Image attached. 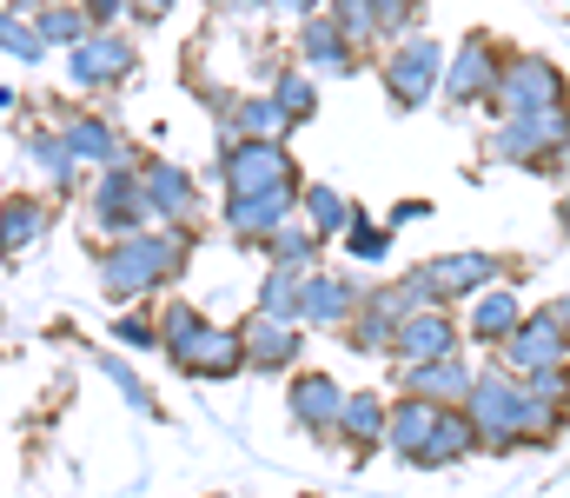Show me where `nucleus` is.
Here are the masks:
<instances>
[{
  "instance_id": "17",
  "label": "nucleus",
  "mask_w": 570,
  "mask_h": 498,
  "mask_svg": "<svg viewBox=\"0 0 570 498\" xmlns=\"http://www.w3.org/2000/svg\"><path fill=\"white\" fill-rule=\"evenodd\" d=\"M239 339H246V372H266V379L292 372L298 352H305L298 326H285V320H273V313H253V320L239 326Z\"/></svg>"
},
{
  "instance_id": "12",
  "label": "nucleus",
  "mask_w": 570,
  "mask_h": 498,
  "mask_svg": "<svg viewBox=\"0 0 570 498\" xmlns=\"http://www.w3.org/2000/svg\"><path fill=\"white\" fill-rule=\"evenodd\" d=\"M498 365H504L511 379H531V372H544V365H570V345L544 313H524V326L498 345Z\"/></svg>"
},
{
  "instance_id": "3",
  "label": "nucleus",
  "mask_w": 570,
  "mask_h": 498,
  "mask_svg": "<svg viewBox=\"0 0 570 498\" xmlns=\"http://www.w3.org/2000/svg\"><path fill=\"white\" fill-rule=\"evenodd\" d=\"M564 100H570V80L558 60H544V53H504V74H498V87H491L484 107L498 120H524V114H551Z\"/></svg>"
},
{
  "instance_id": "18",
  "label": "nucleus",
  "mask_w": 570,
  "mask_h": 498,
  "mask_svg": "<svg viewBox=\"0 0 570 498\" xmlns=\"http://www.w3.org/2000/svg\"><path fill=\"white\" fill-rule=\"evenodd\" d=\"M47 226H53V199H40V193H13V199H0V260L20 266V260L47 240Z\"/></svg>"
},
{
  "instance_id": "1",
  "label": "nucleus",
  "mask_w": 570,
  "mask_h": 498,
  "mask_svg": "<svg viewBox=\"0 0 570 498\" xmlns=\"http://www.w3.org/2000/svg\"><path fill=\"white\" fill-rule=\"evenodd\" d=\"M193 240L186 226H166V233H127L100 253V293L107 300H146L159 286H173V273L186 266Z\"/></svg>"
},
{
  "instance_id": "31",
  "label": "nucleus",
  "mask_w": 570,
  "mask_h": 498,
  "mask_svg": "<svg viewBox=\"0 0 570 498\" xmlns=\"http://www.w3.org/2000/svg\"><path fill=\"white\" fill-rule=\"evenodd\" d=\"M298 306H305V273H292V266H266V280H259V313H273L285 326H298Z\"/></svg>"
},
{
  "instance_id": "38",
  "label": "nucleus",
  "mask_w": 570,
  "mask_h": 498,
  "mask_svg": "<svg viewBox=\"0 0 570 498\" xmlns=\"http://www.w3.org/2000/svg\"><path fill=\"white\" fill-rule=\"evenodd\" d=\"M0 53H13L20 67H33V60L47 53V40L33 33V20H27V13H13V7H0Z\"/></svg>"
},
{
  "instance_id": "32",
  "label": "nucleus",
  "mask_w": 570,
  "mask_h": 498,
  "mask_svg": "<svg viewBox=\"0 0 570 498\" xmlns=\"http://www.w3.org/2000/svg\"><path fill=\"white\" fill-rule=\"evenodd\" d=\"M33 33H40L47 47H80L94 27H87L80 0H53V7H40V13H33Z\"/></svg>"
},
{
  "instance_id": "8",
  "label": "nucleus",
  "mask_w": 570,
  "mask_h": 498,
  "mask_svg": "<svg viewBox=\"0 0 570 498\" xmlns=\"http://www.w3.org/2000/svg\"><path fill=\"white\" fill-rule=\"evenodd\" d=\"M94 219H100V233H114V240L146 233L153 206H146V186H140V166L134 160H114L94 179Z\"/></svg>"
},
{
  "instance_id": "2",
  "label": "nucleus",
  "mask_w": 570,
  "mask_h": 498,
  "mask_svg": "<svg viewBox=\"0 0 570 498\" xmlns=\"http://www.w3.org/2000/svg\"><path fill=\"white\" fill-rule=\"evenodd\" d=\"M464 419L478 426V452H518L524 446V379L504 365H484L464 392Z\"/></svg>"
},
{
  "instance_id": "39",
  "label": "nucleus",
  "mask_w": 570,
  "mask_h": 498,
  "mask_svg": "<svg viewBox=\"0 0 570 498\" xmlns=\"http://www.w3.org/2000/svg\"><path fill=\"white\" fill-rule=\"evenodd\" d=\"M372 20H379V40H405V33H419L425 0H372Z\"/></svg>"
},
{
  "instance_id": "10",
  "label": "nucleus",
  "mask_w": 570,
  "mask_h": 498,
  "mask_svg": "<svg viewBox=\"0 0 570 498\" xmlns=\"http://www.w3.org/2000/svg\"><path fill=\"white\" fill-rule=\"evenodd\" d=\"M134 67H140V53H134V40H127V33H87L80 47H67V80H73V87H87V94L120 87Z\"/></svg>"
},
{
  "instance_id": "6",
  "label": "nucleus",
  "mask_w": 570,
  "mask_h": 498,
  "mask_svg": "<svg viewBox=\"0 0 570 498\" xmlns=\"http://www.w3.org/2000/svg\"><path fill=\"white\" fill-rule=\"evenodd\" d=\"M444 87V47L431 33H405L392 53H385V100L399 114H419L431 94Z\"/></svg>"
},
{
  "instance_id": "9",
  "label": "nucleus",
  "mask_w": 570,
  "mask_h": 498,
  "mask_svg": "<svg viewBox=\"0 0 570 498\" xmlns=\"http://www.w3.org/2000/svg\"><path fill=\"white\" fill-rule=\"evenodd\" d=\"M419 280H425L431 306H444V300H478V293L504 286V260H498V253H444V260H425V266H419Z\"/></svg>"
},
{
  "instance_id": "16",
  "label": "nucleus",
  "mask_w": 570,
  "mask_h": 498,
  "mask_svg": "<svg viewBox=\"0 0 570 498\" xmlns=\"http://www.w3.org/2000/svg\"><path fill=\"white\" fill-rule=\"evenodd\" d=\"M140 186H146L153 219H166V226H193V219H199V186H193V173H186V166L146 160L140 166Z\"/></svg>"
},
{
  "instance_id": "19",
  "label": "nucleus",
  "mask_w": 570,
  "mask_h": 498,
  "mask_svg": "<svg viewBox=\"0 0 570 498\" xmlns=\"http://www.w3.org/2000/svg\"><path fill=\"white\" fill-rule=\"evenodd\" d=\"M365 306V286L345 280V273H305V306H298V326H338Z\"/></svg>"
},
{
  "instance_id": "4",
  "label": "nucleus",
  "mask_w": 570,
  "mask_h": 498,
  "mask_svg": "<svg viewBox=\"0 0 570 498\" xmlns=\"http://www.w3.org/2000/svg\"><path fill=\"white\" fill-rule=\"evenodd\" d=\"M219 173H226V199H253V193L298 186V166L285 154V140H253V134H233V127L219 140Z\"/></svg>"
},
{
  "instance_id": "15",
  "label": "nucleus",
  "mask_w": 570,
  "mask_h": 498,
  "mask_svg": "<svg viewBox=\"0 0 570 498\" xmlns=\"http://www.w3.org/2000/svg\"><path fill=\"white\" fill-rule=\"evenodd\" d=\"M292 213H298V186L253 193V199H226V233H233V246H266Z\"/></svg>"
},
{
  "instance_id": "35",
  "label": "nucleus",
  "mask_w": 570,
  "mask_h": 498,
  "mask_svg": "<svg viewBox=\"0 0 570 498\" xmlns=\"http://www.w3.org/2000/svg\"><path fill=\"white\" fill-rule=\"evenodd\" d=\"M27 154H33V160L47 166V179H53V186H60V193H73V154H67V140H60V127H40V134H27Z\"/></svg>"
},
{
  "instance_id": "5",
  "label": "nucleus",
  "mask_w": 570,
  "mask_h": 498,
  "mask_svg": "<svg viewBox=\"0 0 570 498\" xmlns=\"http://www.w3.org/2000/svg\"><path fill=\"white\" fill-rule=\"evenodd\" d=\"M564 147H570V100H564V107H551V114L504 120V127L484 140V154H491V160H504V166H538V173H551Z\"/></svg>"
},
{
  "instance_id": "37",
  "label": "nucleus",
  "mask_w": 570,
  "mask_h": 498,
  "mask_svg": "<svg viewBox=\"0 0 570 498\" xmlns=\"http://www.w3.org/2000/svg\"><path fill=\"white\" fill-rule=\"evenodd\" d=\"M325 20L352 40V47H372L379 40V20H372V0H325Z\"/></svg>"
},
{
  "instance_id": "43",
  "label": "nucleus",
  "mask_w": 570,
  "mask_h": 498,
  "mask_svg": "<svg viewBox=\"0 0 570 498\" xmlns=\"http://www.w3.org/2000/svg\"><path fill=\"white\" fill-rule=\"evenodd\" d=\"M127 7H134V0H80L87 27H100V33H107V20H127Z\"/></svg>"
},
{
  "instance_id": "21",
  "label": "nucleus",
  "mask_w": 570,
  "mask_h": 498,
  "mask_svg": "<svg viewBox=\"0 0 570 498\" xmlns=\"http://www.w3.org/2000/svg\"><path fill=\"white\" fill-rule=\"evenodd\" d=\"M471 365H464V352H451V359H425V365H405V392L412 399H431V406H464V392H471Z\"/></svg>"
},
{
  "instance_id": "36",
  "label": "nucleus",
  "mask_w": 570,
  "mask_h": 498,
  "mask_svg": "<svg viewBox=\"0 0 570 498\" xmlns=\"http://www.w3.org/2000/svg\"><path fill=\"white\" fill-rule=\"evenodd\" d=\"M233 120H239V134H253V140H285V134H292V127H285V114L273 107V94L233 100Z\"/></svg>"
},
{
  "instance_id": "11",
  "label": "nucleus",
  "mask_w": 570,
  "mask_h": 498,
  "mask_svg": "<svg viewBox=\"0 0 570 498\" xmlns=\"http://www.w3.org/2000/svg\"><path fill=\"white\" fill-rule=\"evenodd\" d=\"M285 412L292 426H305L312 439H338V412H345V385L332 372H298L285 385Z\"/></svg>"
},
{
  "instance_id": "34",
  "label": "nucleus",
  "mask_w": 570,
  "mask_h": 498,
  "mask_svg": "<svg viewBox=\"0 0 570 498\" xmlns=\"http://www.w3.org/2000/svg\"><path fill=\"white\" fill-rule=\"evenodd\" d=\"M273 107L285 114V127H305L318 114V80L312 74H279L273 80Z\"/></svg>"
},
{
  "instance_id": "20",
  "label": "nucleus",
  "mask_w": 570,
  "mask_h": 498,
  "mask_svg": "<svg viewBox=\"0 0 570 498\" xmlns=\"http://www.w3.org/2000/svg\"><path fill=\"white\" fill-rule=\"evenodd\" d=\"M464 452H478V426L464 419V406H438V426H431V439L412 452V466L419 472H438V466H458Z\"/></svg>"
},
{
  "instance_id": "30",
  "label": "nucleus",
  "mask_w": 570,
  "mask_h": 498,
  "mask_svg": "<svg viewBox=\"0 0 570 498\" xmlns=\"http://www.w3.org/2000/svg\"><path fill=\"white\" fill-rule=\"evenodd\" d=\"M318 246H325V240H318L305 219H285L279 233L266 240V260H273V266H292V273H312V266H318Z\"/></svg>"
},
{
  "instance_id": "46",
  "label": "nucleus",
  "mask_w": 570,
  "mask_h": 498,
  "mask_svg": "<svg viewBox=\"0 0 570 498\" xmlns=\"http://www.w3.org/2000/svg\"><path fill=\"white\" fill-rule=\"evenodd\" d=\"M431 206L425 199H405V206H392V226H405V219H425Z\"/></svg>"
},
{
  "instance_id": "26",
  "label": "nucleus",
  "mask_w": 570,
  "mask_h": 498,
  "mask_svg": "<svg viewBox=\"0 0 570 498\" xmlns=\"http://www.w3.org/2000/svg\"><path fill=\"white\" fill-rule=\"evenodd\" d=\"M385 399L379 392H345V412H338V446H358V452H372V446H385Z\"/></svg>"
},
{
  "instance_id": "42",
  "label": "nucleus",
  "mask_w": 570,
  "mask_h": 498,
  "mask_svg": "<svg viewBox=\"0 0 570 498\" xmlns=\"http://www.w3.org/2000/svg\"><path fill=\"white\" fill-rule=\"evenodd\" d=\"M100 372H107V379H114V385H120V392H127V399L140 406V412H159V406L146 399V385H140V379H134V372H127V365H120V359H100Z\"/></svg>"
},
{
  "instance_id": "29",
  "label": "nucleus",
  "mask_w": 570,
  "mask_h": 498,
  "mask_svg": "<svg viewBox=\"0 0 570 498\" xmlns=\"http://www.w3.org/2000/svg\"><path fill=\"white\" fill-rule=\"evenodd\" d=\"M213 326L199 306H186V300H166V313H159V345H166V359L173 365H186V352L199 345V332Z\"/></svg>"
},
{
  "instance_id": "28",
  "label": "nucleus",
  "mask_w": 570,
  "mask_h": 498,
  "mask_svg": "<svg viewBox=\"0 0 570 498\" xmlns=\"http://www.w3.org/2000/svg\"><path fill=\"white\" fill-rule=\"evenodd\" d=\"M60 140H67L73 160H94V166L120 160V134H114L100 114H73V120H60Z\"/></svg>"
},
{
  "instance_id": "33",
  "label": "nucleus",
  "mask_w": 570,
  "mask_h": 498,
  "mask_svg": "<svg viewBox=\"0 0 570 498\" xmlns=\"http://www.w3.org/2000/svg\"><path fill=\"white\" fill-rule=\"evenodd\" d=\"M392 332H399V320L365 300V306L345 320V345H352V352H392Z\"/></svg>"
},
{
  "instance_id": "7",
  "label": "nucleus",
  "mask_w": 570,
  "mask_h": 498,
  "mask_svg": "<svg viewBox=\"0 0 570 498\" xmlns=\"http://www.w3.org/2000/svg\"><path fill=\"white\" fill-rule=\"evenodd\" d=\"M504 74V47L491 33H464L458 53L444 60V107H484Z\"/></svg>"
},
{
  "instance_id": "13",
  "label": "nucleus",
  "mask_w": 570,
  "mask_h": 498,
  "mask_svg": "<svg viewBox=\"0 0 570 498\" xmlns=\"http://www.w3.org/2000/svg\"><path fill=\"white\" fill-rule=\"evenodd\" d=\"M570 419V365H544L524 379V446L558 439Z\"/></svg>"
},
{
  "instance_id": "25",
  "label": "nucleus",
  "mask_w": 570,
  "mask_h": 498,
  "mask_svg": "<svg viewBox=\"0 0 570 498\" xmlns=\"http://www.w3.org/2000/svg\"><path fill=\"white\" fill-rule=\"evenodd\" d=\"M518 326H524V300H518L511 286L478 293V306H471V339H478V345H491V352H498Z\"/></svg>"
},
{
  "instance_id": "27",
  "label": "nucleus",
  "mask_w": 570,
  "mask_h": 498,
  "mask_svg": "<svg viewBox=\"0 0 570 498\" xmlns=\"http://www.w3.org/2000/svg\"><path fill=\"white\" fill-rule=\"evenodd\" d=\"M431 426H438V406L405 392V399H399V406L385 412V446H392L399 459H412V452H419V446L431 439Z\"/></svg>"
},
{
  "instance_id": "14",
  "label": "nucleus",
  "mask_w": 570,
  "mask_h": 498,
  "mask_svg": "<svg viewBox=\"0 0 570 498\" xmlns=\"http://www.w3.org/2000/svg\"><path fill=\"white\" fill-rule=\"evenodd\" d=\"M464 345V332L458 320L444 313V306H419V313H405L399 332H392V352L405 359V365H425V359H451Z\"/></svg>"
},
{
  "instance_id": "45",
  "label": "nucleus",
  "mask_w": 570,
  "mask_h": 498,
  "mask_svg": "<svg viewBox=\"0 0 570 498\" xmlns=\"http://www.w3.org/2000/svg\"><path fill=\"white\" fill-rule=\"evenodd\" d=\"M544 320L564 332V345H570V300H551V306H544Z\"/></svg>"
},
{
  "instance_id": "24",
  "label": "nucleus",
  "mask_w": 570,
  "mask_h": 498,
  "mask_svg": "<svg viewBox=\"0 0 570 498\" xmlns=\"http://www.w3.org/2000/svg\"><path fill=\"white\" fill-rule=\"evenodd\" d=\"M298 213H305V226H312L318 240H345V233H352V219H358V206H352L338 186H325V179L298 186Z\"/></svg>"
},
{
  "instance_id": "41",
  "label": "nucleus",
  "mask_w": 570,
  "mask_h": 498,
  "mask_svg": "<svg viewBox=\"0 0 570 498\" xmlns=\"http://www.w3.org/2000/svg\"><path fill=\"white\" fill-rule=\"evenodd\" d=\"M114 339H120L127 352H146V345H159V326L140 320V313H120V320H114Z\"/></svg>"
},
{
  "instance_id": "22",
  "label": "nucleus",
  "mask_w": 570,
  "mask_h": 498,
  "mask_svg": "<svg viewBox=\"0 0 570 498\" xmlns=\"http://www.w3.org/2000/svg\"><path fill=\"white\" fill-rule=\"evenodd\" d=\"M179 372L186 379H233V372H246V339H239V326H206Z\"/></svg>"
},
{
  "instance_id": "48",
  "label": "nucleus",
  "mask_w": 570,
  "mask_h": 498,
  "mask_svg": "<svg viewBox=\"0 0 570 498\" xmlns=\"http://www.w3.org/2000/svg\"><path fill=\"white\" fill-rule=\"evenodd\" d=\"M0 7H13V13H27V20H33V13H40V7H53V0H0Z\"/></svg>"
},
{
  "instance_id": "23",
  "label": "nucleus",
  "mask_w": 570,
  "mask_h": 498,
  "mask_svg": "<svg viewBox=\"0 0 570 498\" xmlns=\"http://www.w3.org/2000/svg\"><path fill=\"white\" fill-rule=\"evenodd\" d=\"M298 60H305L312 74H352V67H358V47H352L325 13H312V20H298Z\"/></svg>"
},
{
  "instance_id": "49",
  "label": "nucleus",
  "mask_w": 570,
  "mask_h": 498,
  "mask_svg": "<svg viewBox=\"0 0 570 498\" xmlns=\"http://www.w3.org/2000/svg\"><path fill=\"white\" fill-rule=\"evenodd\" d=\"M219 7H233V13H253V7H259V0H219Z\"/></svg>"
},
{
  "instance_id": "40",
  "label": "nucleus",
  "mask_w": 570,
  "mask_h": 498,
  "mask_svg": "<svg viewBox=\"0 0 570 498\" xmlns=\"http://www.w3.org/2000/svg\"><path fill=\"white\" fill-rule=\"evenodd\" d=\"M345 246H352V260H385V253H392V226H372V219L358 213L352 233H345Z\"/></svg>"
},
{
  "instance_id": "47",
  "label": "nucleus",
  "mask_w": 570,
  "mask_h": 498,
  "mask_svg": "<svg viewBox=\"0 0 570 498\" xmlns=\"http://www.w3.org/2000/svg\"><path fill=\"white\" fill-rule=\"evenodd\" d=\"M173 13V0H140V20H166Z\"/></svg>"
},
{
  "instance_id": "44",
  "label": "nucleus",
  "mask_w": 570,
  "mask_h": 498,
  "mask_svg": "<svg viewBox=\"0 0 570 498\" xmlns=\"http://www.w3.org/2000/svg\"><path fill=\"white\" fill-rule=\"evenodd\" d=\"M273 7H279V13H292V20H312L325 0H273Z\"/></svg>"
}]
</instances>
